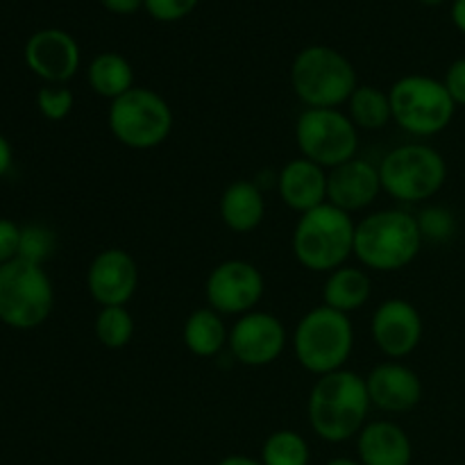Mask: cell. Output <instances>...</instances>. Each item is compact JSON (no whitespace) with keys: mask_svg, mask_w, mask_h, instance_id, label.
<instances>
[{"mask_svg":"<svg viewBox=\"0 0 465 465\" xmlns=\"http://www.w3.org/2000/svg\"><path fill=\"white\" fill-rule=\"evenodd\" d=\"M371 409L366 377L348 368L318 377L307 400L309 425L327 443H343L359 436L368 425Z\"/></svg>","mask_w":465,"mask_h":465,"instance_id":"obj_1","label":"cell"},{"mask_svg":"<svg viewBox=\"0 0 465 465\" xmlns=\"http://www.w3.org/2000/svg\"><path fill=\"white\" fill-rule=\"evenodd\" d=\"M422 243L425 241L413 213L404 209H381L357 223L354 257L363 268L395 272L418 257Z\"/></svg>","mask_w":465,"mask_h":465,"instance_id":"obj_2","label":"cell"},{"mask_svg":"<svg viewBox=\"0 0 465 465\" xmlns=\"http://www.w3.org/2000/svg\"><path fill=\"white\" fill-rule=\"evenodd\" d=\"M352 213L325 203L307 213H300L293 230V254L300 266L312 272H327L345 266L354 257Z\"/></svg>","mask_w":465,"mask_h":465,"instance_id":"obj_3","label":"cell"},{"mask_svg":"<svg viewBox=\"0 0 465 465\" xmlns=\"http://www.w3.org/2000/svg\"><path fill=\"white\" fill-rule=\"evenodd\" d=\"M295 95L312 109H341L359 86L352 62L330 45L300 50L291 66Z\"/></svg>","mask_w":465,"mask_h":465,"instance_id":"obj_4","label":"cell"},{"mask_svg":"<svg viewBox=\"0 0 465 465\" xmlns=\"http://www.w3.org/2000/svg\"><path fill=\"white\" fill-rule=\"evenodd\" d=\"M354 348V327L348 313L313 307L298 321L293 331V352L300 366L322 377L343 371Z\"/></svg>","mask_w":465,"mask_h":465,"instance_id":"obj_5","label":"cell"},{"mask_svg":"<svg viewBox=\"0 0 465 465\" xmlns=\"http://www.w3.org/2000/svg\"><path fill=\"white\" fill-rule=\"evenodd\" d=\"M380 180L381 191L398 203H425L443 189L448 162L427 143L398 145L380 162Z\"/></svg>","mask_w":465,"mask_h":465,"instance_id":"obj_6","label":"cell"},{"mask_svg":"<svg viewBox=\"0 0 465 465\" xmlns=\"http://www.w3.org/2000/svg\"><path fill=\"white\" fill-rule=\"evenodd\" d=\"M173 109L166 98L148 86H134L112 100L107 125L114 139L130 150H154L171 136Z\"/></svg>","mask_w":465,"mask_h":465,"instance_id":"obj_7","label":"cell"},{"mask_svg":"<svg viewBox=\"0 0 465 465\" xmlns=\"http://www.w3.org/2000/svg\"><path fill=\"white\" fill-rule=\"evenodd\" d=\"M54 307L48 272L39 263L14 259L0 266V322L12 330H36Z\"/></svg>","mask_w":465,"mask_h":465,"instance_id":"obj_8","label":"cell"},{"mask_svg":"<svg viewBox=\"0 0 465 465\" xmlns=\"http://www.w3.org/2000/svg\"><path fill=\"white\" fill-rule=\"evenodd\" d=\"M393 121L413 136H436L454 121L457 104L445 89L443 80L430 75H404L391 86Z\"/></svg>","mask_w":465,"mask_h":465,"instance_id":"obj_9","label":"cell"},{"mask_svg":"<svg viewBox=\"0 0 465 465\" xmlns=\"http://www.w3.org/2000/svg\"><path fill=\"white\" fill-rule=\"evenodd\" d=\"M295 143L304 159L331 171L357 157L359 130L343 109L307 107L295 121Z\"/></svg>","mask_w":465,"mask_h":465,"instance_id":"obj_10","label":"cell"},{"mask_svg":"<svg viewBox=\"0 0 465 465\" xmlns=\"http://www.w3.org/2000/svg\"><path fill=\"white\" fill-rule=\"evenodd\" d=\"M266 282L262 271L254 263L243 259H227L212 268L204 282V298L207 307L221 316H245L254 312L262 302Z\"/></svg>","mask_w":465,"mask_h":465,"instance_id":"obj_11","label":"cell"},{"mask_svg":"<svg viewBox=\"0 0 465 465\" xmlns=\"http://www.w3.org/2000/svg\"><path fill=\"white\" fill-rule=\"evenodd\" d=\"M286 327L275 313L254 312L236 318L230 330V348L232 357L248 368H263L275 363L286 350Z\"/></svg>","mask_w":465,"mask_h":465,"instance_id":"obj_12","label":"cell"},{"mask_svg":"<svg viewBox=\"0 0 465 465\" xmlns=\"http://www.w3.org/2000/svg\"><path fill=\"white\" fill-rule=\"evenodd\" d=\"M422 316L416 304L404 298H389L375 309L371 318V336L384 357L391 361L416 352L422 341Z\"/></svg>","mask_w":465,"mask_h":465,"instance_id":"obj_13","label":"cell"},{"mask_svg":"<svg viewBox=\"0 0 465 465\" xmlns=\"http://www.w3.org/2000/svg\"><path fill=\"white\" fill-rule=\"evenodd\" d=\"M86 289L100 307H125L139 289V266L123 248H107L86 271Z\"/></svg>","mask_w":465,"mask_h":465,"instance_id":"obj_14","label":"cell"},{"mask_svg":"<svg viewBox=\"0 0 465 465\" xmlns=\"http://www.w3.org/2000/svg\"><path fill=\"white\" fill-rule=\"evenodd\" d=\"M80 45L68 32L45 27L25 44V64L45 84H66L80 71Z\"/></svg>","mask_w":465,"mask_h":465,"instance_id":"obj_15","label":"cell"},{"mask_svg":"<svg viewBox=\"0 0 465 465\" xmlns=\"http://www.w3.org/2000/svg\"><path fill=\"white\" fill-rule=\"evenodd\" d=\"M381 193L380 166L354 157L327 171V203L354 213L368 209Z\"/></svg>","mask_w":465,"mask_h":465,"instance_id":"obj_16","label":"cell"},{"mask_svg":"<svg viewBox=\"0 0 465 465\" xmlns=\"http://www.w3.org/2000/svg\"><path fill=\"white\" fill-rule=\"evenodd\" d=\"M371 404L384 413H407L422 400V381L416 371L400 361L377 363L366 375Z\"/></svg>","mask_w":465,"mask_h":465,"instance_id":"obj_17","label":"cell"},{"mask_svg":"<svg viewBox=\"0 0 465 465\" xmlns=\"http://www.w3.org/2000/svg\"><path fill=\"white\" fill-rule=\"evenodd\" d=\"M277 193L293 212H312L327 203V171L304 157L291 159L277 175Z\"/></svg>","mask_w":465,"mask_h":465,"instance_id":"obj_18","label":"cell"},{"mask_svg":"<svg viewBox=\"0 0 465 465\" xmlns=\"http://www.w3.org/2000/svg\"><path fill=\"white\" fill-rule=\"evenodd\" d=\"M357 454L361 465H411L413 445L398 422L375 420L359 431Z\"/></svg>","mask_w":465,"mask_h":465,"instance_id":"obj_19","label":"cell"},{"mask_svg":"<svg viewBox=\"0 0 465 465\" xmlns=\"http://www.w3.org/2000/svg\"><path fill=\"white\" fill-rule=\"evenodd\" d=\"M223 223L234 234H248L262 225L266 216V198L257 182L236 180L223 191L218 203Z\"/></svg>","mask_w":465,"mask_h":465,"instance_id":"obj_20","label":"cell"},{"mask_svg":"<svg viewBox=\"0 0 465 465\" xmlns=\"http://www.w3.org/2000/svg\"><path fill=\"white\" fill-rule=\"evenodd\" d=\"M371 293L372 282L366 271L354 266H341L327 275L325 286H322V304L350 316L371 300Z\"/></svg>","mask_w":465,"mask_h":465,"instance_id":"obj_21","label":"cell"},{"mask_svg":"<svg viewBox=\"0 0 465 465\" xmlns=\"http://www.w3.org/2000/svg\"><path fill=\"white\" fill-rule=\"evenodd\" d=\"M182 339H184L186 350L193 357L212 359L227 345L230 330H227L221 313L213 312L212 307H200L191 312L189 318H186Z\"/></svg>","mask_w":465,"mask_h":465,"instance_id":"obj_22","label":"cell"},{"mask_svg":"<svg viewBox=\"0 0 465 465\" xmlns=\"http://www.w3.org/2000/svg\"><path fill=\"white\" fill-rule=\"evenodd\" d=\"M86 80L95 95L104 100H116L134 89V71L132 64L118 53H100L94 57L86 71Z\"/></svg>","mask_w":465,"mask_h":465,"instance_id":"obj_23","label":"cell"},{"mask_svg":"<svg viewBox=\"0 0 465 465\" xmlns=\"http://www.w3.org/2000/svg\"><path fill=\"white\" fill-rule=\"evenodd\" d=\"M348 116L359 132L384 130L393 121L389 94L372 84H359L348 100Z\"/></svg>","mask_w":465,"mask_h":465,"instance_id":"obj_24","label":"cell"},{"mask_svg":"<svg viewBox=\"0 0 465 465\" xmlns=\"http://www.w3.org/2000/svg\"><path fill=\"white\" fill-rule=\"evenodd\" d=\"M312 452L302 434L293 430L272 431L262 448L263 465H309Z\"/></svg>","mask_w":465,"mask_h":465,"instance_id":"obj_25","label":"cell"},{"mask_svg":"<svg viewBox=\"0 0 465 465\" xmlns=\"http://www.w3.org/2000/svg\"><path fill=\"white\" fill-rule=\"evenodd\" d=\"M94 330L103 348L123 350L134 336V318L127 307H100Z\"/></svg>","mask_w":465,"mask_h":465,"instance_id":"obj_26","label":"cell"},{"mask_svg":"<svg viewBox=\"0 0 465 465\" xmlns=\"http://www.w3.org/2000/svg\"><path fill=\"white\" fill-rule=\"evenodd\" d=\"M416 221L425 243H448L457 234V216L452 209L440 207V204H430V207L420 209Z\"/></svg>","mask_w":465,"mask_h":465,"instance_id":"obj_27","label":"cell"},{"mask_svg":"<svg viewBox=\"0 0 465 465\" xmlns=\"http://www.w3.org/2000/svg\"><path fill=\"white\" fill-rule=\"evenodd\" d=\"M57 248V236L50 227L41 225V223H32V225L21 227V248H18V259L25 262L39 263L44 266Z\"/></svg>","mask_w":465,"mask_h":465,"instance_id":"obj_28","label":"cell"},{"mask_svg":"<svg viewBox=\"0 0 465 465\" xmlns=\"http://www.w3.org/2000/svg\"><path fill=\"white\" fill-rule=\"evenodd\" d=\"M73 91L66 84H45L36 94V107L48 121H64L73 112Z\"/></svg>","mask_w":465,"mask_h":465,"instance_id":"obj_29","label":"cell"},{"mask_svg":"<svg viewBox=\"0 0 465 465\" xmlns=\"http://www.w3.org/2000/svg\"><path fill=\"white\" fill-rule=\"evenodd\" d=\"M198 3L200 0H143V7L148 9L154 21L173 23L189 16L198 7Z\"/></svg>","mask_w":465,"mask_h":465,"instance_id":"obj_30","label":"cell"},{"mask_svg":"<svg viewBox=\"0 0 465 465\" xmlns=\"http://www.w3.org/2000/svg\"><path fill=\"white\" fill-rule=\"evenodd\" d=\"M18 248H21V225L0 218V266L18 259Z\"/></svg>","mask_w":465,"mask_h":465,"instance_id":"obj_31","label":"cell"},{"mask_svg":"<svg viewBox=\"0 0 465 465\" xmlns=\"http://www.w3.org/2000/svg\"><path fill=\"white\" fill-rule=\"evenodd\" d=\"M443 84L448 89V94L452 95L454 104L457 107H465V57L450 64Z\"/></svg>","mask_w":465,"mask_h":465,"instance_id":"obj_32","label":"cell"},{"mask_svg":"<svg viewBox=\"0 0 465 465\" xmlns=\"http://www.w3.org/2000/svg\"><path fill=\"white\" fill-rule=\"evenodd\" d=\"M104 9H109L112 14H121V16H127V14H134L143 7V0H100Z\"/></svg>","mask_w":465,"mask_h":465,"instance_id":"obj_33","label":"cell"},{"mask_svg":"<svg viewBox=\"0 0 465 465\" xmlns=\"http://www.w3.org/2000/svg\"><path fill=\"white\" fill-rule=\"evenodd\" d=\"M12 163H14L12 143H9V141L0 134V177L7 175L9 168H12Z\"/></svg>","mask_w":465,"mask_h":465,"instance_id":"obj_34","label":"cell"},{"mask_svg":"<svg viewBox=\"0 0 465 465\" xmlns=\"http://www.w3.org/2000/svg\"><path fill=\"white\" fill-rule=\"evenodd\" d=\"M452 21L454 25L465 35V0H454L452 5Z\"/></svg>","mask_w":465,"mask_h":465,"instance_id":"obj_35","label":"cell"},{"mask_svg":"<svg viewBox=\"0 0 465 465\" xmlns=\"http://www.w3.org/2000/svg\"><path fill=\"white\" fill-rule=\"evenodd\" d=\"M216 465H263L257 459H250L245 454H232V457H225L223 461H218Z\"/></svg>","mask_w":465,"mask_h":465,"instance_id":"obj_36","label":"cell"},{"mask_svg":"<svg viewBox=\"0 0 465 465\" xmlns=\"http://www.w3.org/2000/svg\"><path fill=\"white\" fill-rule=\"evenodd\" d=\"M327 465H361L359 461H354V459H343V457H339V459H331L330 463Z\"/></svg>","mask_w":465,"mask_h":465,"instance_id":"obj_37","label":"cell"},{"mask_svg":"<svg viewBox=\"0 0 465 465\" xmlns=\"http://www.w3.org/2000/svg\"><path fill=\"white\" fill-rule=\"evenodd\" d=\"M422 5H430V7H436V5H440V3H445V0H420Z\"/></svg>","mask_w":465,"mask_h":465,"instance_id":"obj_38","label":"cell"}]
</instances>
